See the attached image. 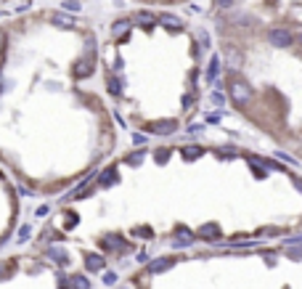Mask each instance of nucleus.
Instances as JSON below:
<instances>
[{"label":"nucleus","mask_w":302,"mask_h":289,"mask_svg":"<svg viewBox=\"0 0 302 289\" xmlns=\"http://www.w3.org/2000/svg\"><path fill=\"white\" fill-rule=\"evenodd\" d=\"M64 8H67V11H77V8H80V0H64Z\"/></svg>","instance_id":"20"},{"label":"nucleus","mask_w":302,"mask_h":289,"mask_svg":"<svg viewBox=\"0 0 302 289\" xmlns=\"http://www.w3.org/2000/svg\"><path fill=\"white\" fill-rule=\"evenodd\" d=\"M199 40H202V45L207 48V45H210V35H207V32H202V35H199Z\"/></svg>","instance_id":"27"},{"label":"nucleus","mask_w":302,"mask_h":289,"mask_svg":"<svg viewBox=\"0 0 302 289\" xmlns=\"http://www.w3.org/2000/svg\"><path fill=\"white\" fill-rule=\"evenodd\" d=\"M207 122H212V125H215V122H220V111H212V114L207 117Z\"/></svg>","instance_id":"25"},{"label":"nucleus","mask_w":302,"mask_h":289,"mask_svg":"<svg viewBox=\"0 0 302 289\" xmlns=\"http://www.w3.org/2000/svg\"><path fill=\"white\" fill-rule=\"evenodd\" d=\"M127 32H130V22H127V19H119V22L111 24V35H114V37H125Z\"/></svg>","instance_id":"13"},{"label":"nucleus","mask_w":302,"mask_h":289,"mask_svg":"<svg viewBox=\"0 0 302 289\" xmlns=\"http://www.w3.org/2000/svg\"><path fill=\"white\" fill-rule=\"evenodd\" d=\"M30 234H32V228H30V226H24L22 231H19V239H30Z\"/></svg>","instance_id":"23"},{"label":"nucleus","mask_w":302,"mask_h":289,"mask_svg":"<svg viewBox=\"0 0 302 289\" xmlns=\"http://www.w3.org/2000/svg\"><path fill=\"white\" fill-rule=\"evenodd\" d=\"M133 143L135 146H143L146 143V135H133Z\"/></svg>","instance_id":"26"},{"label":"nucleus","mask_w":302,"mask_h":289,"mask_svg":"<svg viewBox=\"0 0 302 289\" xmlns=\"http://www.w3.org/2000/svg\"><path fill=\"white\" fill-rule=\"evenodd\" d=\"M93 72H96L93 56H80V59H74V64H72V77L74 80H88Z\"/></svg>","instance_id":"1"},{"label":"nucleus","mask_w":302,"mask_h":289,"mask_svg":"<svg viewBox=\"0 0 302 289\" xmlns=\"http://www.w3.org/2000/svg\"><path fill=\"white\" fill-rule=\"evenodd\" d=\"M135 22H138L140 27H154V24H157V19H154V16H148V14H138V16H135Z\"/></svg>","instance_id":"18"},{"label":"nucleus","mask_w":302,"mask_h":289,"mask_svg":"<svg viewBox=\"0 0 302 289\" xmlns=\"http://www.w3.org/2000/svg\"><path fill=\"white\" fill-rule=\"evenodd\" d=\"M101 247L106 249V252H117V255H122V252H127V241L125 239H119V236H109V239H103L101 241Z\"/></svg>","instance_id":"5"},{"label":"nucleus","mask_w":302,"mask_h":289,"mask_svg":"<svg viewBox=\"0 0 302 289\" xmlns=\"http://www.w3.org/2000/svg\"><path fill=\"white\" fill-rule=\"evenodd\" d=\"M157 22L165 24V27H170V30H181V27H183V22H181L178 16H173V14H162V16L157 19Z\"/></svg>","instance_id":"11"},{"label":"nucleus","mask_w":302,"mask_h":289,"mask_svg":"<svg viewBox=\"0 0 302 289\" xmlns=\"http://www.w3.org/2000/svg\"><path fill=\"white\" fill-rule=\"evenodd\" d=\"M194 244V234L188 228H178V241H175V247H191Z\"/></svg>","instance_id":"12"},{"label":"nucleus","mask_w":302,"mask_h":289,"mask_svg":"<svg viewBox=\"0 0 302 289\" xmlns=\"http://www.w3.org/2000/svg\"><path fill=\"white\" fill-rule=\"evenodd\" d=\"M45 257L53 260L56 265H69V252L64 247H48L45 249Z\"/></svg>","instance_id":"6"},{"label":"nucleus","mask_w":302,"mask_h":289,"mask_svg":"<svg viewBox=\"0 0 302 289\" xmlns=\"http://www.w3.org/2000/svg\"><path fill=\"white\" fill-rule=\"evenodd\" d=\"M212 104H215V106H225V96H220V93H212Z\"/></svg>","instance_id":"22"},{"label":"nucleus","mask_w":302,"mask_h":289,"mask_svg":"<svg viewBox=\"0 0 302 289\" xmlns=\"http://www.w3.org/2000/svg\"><path fill=\"white\" fill-rule=\"evenodd\" d=\"M294 186H297V189L302 191V178H294Z\"/></svg>","instance_id":"29"},{"label":"nucleus","mask_w":302,"mask_h":289,"mask_svg":"<svg viewBox=\"0 0 302 289\" xmlns=\"http://www.w3.org/2000/svg\"><path fill=\"white\" fill-rule=\"evenodd\" d=\"M231 96H233V101L239 106H244V104H249V101H252V88L244 80H233L231 82Z\"/></svg>","instance_id":"2"},{"label":"nucleus","mask_w":302,"mask_h":289,"mask_svg":"<svg viewBox=\"0 0 302 289\" xmlns=\"http://www.w3.org/2000/svg\"><path fill=\"white\" fill-rule=\"evenodd\" d=\"M69 281H72L74 289H90V281H88V276H85V273H74Z\"/></svg>","instance_id":"16"},{"label":"nucleus","mask_w":302,"mask_h":289,"mask_svg":"<svg viewBox=\"0 0 302 289\" xmlns=\"http://www.w3.org/2000/svg\"><path fill=\"white\" fill-rule=\"evenodd\" d=\"M220 234H223V231H220L218 223H207V226H202V228H199V236H202V239H210V241L220 239Z\"/></svg>","instance_id":"8"},{"label":"nucleus","mask_w":302,"mask_h":289,"mask_svg":"<svg viewBox=\"0 0 302 289\" xmlns=\"http://www.w3.org/2000/svg\"><path fill=\"white\" fill-rule=\"evenodd\" d=\"M109 90L114 93V96H119V93H122V82L114 80V77H109Z\"/></svg>","instance_id":"19"},{"label":"nucleus","mask_w":302,"mask_h":289,"mask_svg":"<svg viewBox=\"0 0 302 289\" xmlns=\"http://www.w3.org/2000/svg\"><path fill=\"white\" fill-rule=\"evenodd\" d=\"M289 255L291 257H302V249H289Z\"/></svg>","instance_id":"28"},{"label":"nucleus","mask_w":302,"mask_h":289,"mask_svg":"<svg viewBox=\"0 0 302 289\" xmlns=\"http://www.w3.org/2000/svg\"><path fill=\"white\" fill-rule=\"evenodd\" d=\"M181 154L186 157V160H196V157H202V146H183Z\"/></svg>","instance_id":"17"},{"label":"nucleus","mask_w":302,"mask_h":289,"mask_svg":"<svg viewBox=\"0 0 302 289\" xmlns=\"http://www.w3.org/2000/svg\"><path fill=\"white\" fill-rule=\"evenodd\" d=\"M215 6H218V8H231L233 0H215Z\"/></svg>","instance_id":"24"},{"label":"nucleus","mask_w":302,"mask_h":289,"mask_svg":"<svg viewBox=\"0 0 302 289\" xmlns=\"http://www.w3.org/2000/svg\"><path fill=\"white\" fill-rule=\"evenodd\" d=\"M48 22L56 27V30H74V27H77V19H74V16H67V14H61V11L51 14Z\"/></svg>","instance_id":"3"},{"label":"nucleus","mask_w":302,"mask_h":289,"mask_svg":"<svg viewBox=\"0 0 302 289\" xmlns=\"http://www.w3.org/2000/svg\"><path fill=\"white\" fill-rule=\"evenodd\" d=\"M218 74H220V59H218V56H212V59H210V69H207V80H218Z\"/></svg>","instance_id":"15"},{"label":"nucleus","mask_w":302,"mask_h":289,"mask_svg":"<svg viewBox=\"0 0 302 289\" xmlns=\"http://www.w3.org/2000/svg\"><path fill=\"white\" fill-rule=\"evenodd\" d=\"M167 268H173V257H157V260L148 263L151 273H162V271H167Z\"/></svg>","instance_id":"9"},{"label":"nucleus","mask_w":302,"mask_h":289,"mask_svg":"<svg viewBox=\"0 0 302 289\" xmlns=\"http://www.w3.org/2000/svg\"><path fill=\"white\" fill-rule=\"evenodd\" d=\"M122 289H125V286H122Z\"/></svg>","instance_id":"31"},{"label":"nucleus","mask_w":302,"mask_h":289,"mask_svg":"<svg viewBox=\"0 0 302 289\" xmlns=\"http://www.w3.org/2000/svg\"><path fill=\"white\" fill-rule=\"evenodd\" d=\"M85 268H88L90 273H101L103 268H106V260H103L101 255H88L85 257Z\"/></svg>","instance_id":"7"},{"label":"nucleus","mask_w":302,"mask_h":289,"mask_svg":"<svg viewBox=\"0 0 302 289\" xmlns=\"http://www.w3.org/2000/svg\"><path fill=\"white\" fill-rule=\"evenodd\" d=\"M268 40L276 45V48H289V45H291V32L289 30H270Z\"/></svg>","instance_id":"4"},{"label":"nucleus","mask_w":302,"mask_h":289,"mask_svg":"<svg viewBox=\"0 0 302 289\" xmlns=\"http://www.w3.org/2000/svg\"><path fill=\"white\" fill-rule=\"evenodd\" d=\"M299 43H302V32H299Z\"/></svg>","instance_id":"30"},{"label":"nucleus","mask_w":302,"mask_h":289,"mask_svg":"<svg viewBox=\"0 0 302 289\" xmlns=\"http://www.w3.org/2000/svg\"><path fill=\"white\" fill-rule=\"evenodd\" d=\"M117 178H119L117 167H109V170H103V173H101V186H111Z\"/></svg>","instance_id":"14"},{"label":"nucleus","mask_w":302,"mask_h":289,"mask_svg":"<svg viewBox=\"0 0 302 289\" xmlns=\"http://www.w3.org/2000/svg\"><path fill=\"white\" fill-rule=\"evenodd\" d=\"M175 122H154L151 125V133H157V135H173L175 133Z\"/></svg>","instance_id":"10"},{"label":"nucleus","mask_w":302,"mask_h":289,"mask_svg":"<svg viewBox=\"0 0 302 289\" xmlns=\"http://www.w3.org/2000/svg\"><path fill=\"white\" fill-rule=\"evenodd\" d=\"M117 281V273L114 271H106V273H103V284H114Z\"/></svg>","instance_id":"21"}]
</instances>
